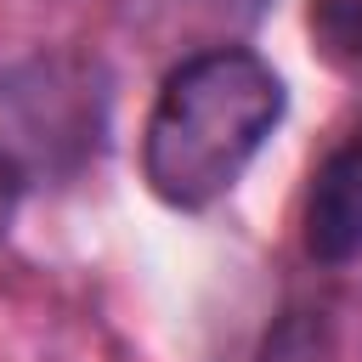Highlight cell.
<instances>
[{
  "mask_svg": "<svg viewBox=\"0 0 362 362\" xmlns=\"http://www.w3.org/2000/svg\"><path fill=\"white\" fill-rule=\"evenodd\" d=\"M288 119L283 74L238 40L170 62L141 124V181L175 215H204L238 192Z\"/></svg>",
  "mask_w": 362,
  "mask_h": 362,
  "instance_id": "1",
  "label": "cell"
},
{
  "mask_svg": "<svg viewBox=\"0 0 362 362\" xmlns=\"http://www.w3.org/2000/svg\"><path fill=\"white\" fill-rule=\"evenodd\" d=\"M300 249L322 272H345L362 260V130L334 141L311 164L300 198Z\"/></svg>",
  "mask_w": 362,
  "mask_h": 362,
  "instance_id": "2",
  "label": "cell"
},
{
  "mask_svg": "<svg viewBox=\"0 0 362 362\" xmlns=\"http://www.w3.org/2000/svg\"><path fill=\"white\" fill-rule=\"evenodd\" d=\"M305 40L317 62L362 90V0H305Z\"/></svg>",
  "mask_w": 362,
  "mask_h": 362,
  "instance_id": "3",
  "label": "cell"
},
{
  "mask_svg": "<svg viewBox=\"0 0 362 362\" xmlns=\"http://www.w3.org/2000/svg\"><path fill=\"white\" fill-rule=\"evenodd\" d=\"M255 362H328V334L311 311H283L266 328Z\"/></svg>",
  "mask_w": 362,
  "mask_h": 362,
  "instance_id": "4",
  "label": "cell"
},
{
  "mask_svg": "<svg viewBox=\"0 0 362 362\" xmlns=\"http://www.w3.org/2000/svg\"><path fill=\"white\" fill-rule=\"evenodd\" d=\"M147 6H158L170 28L175 23L181 28H192V23H204V28H255L272 11V0H147Z\"/></svg>",
  "mask_w": 362,
  "mask_h": 362,
  "instance_id": "5",
  "label": "cell"
},
{
  "mask_svg": "<svg viewBox=\"0 0 362 362\" xmlns=\"http://www.w3.org/2000/svg\"><path fill=\"white\" fill-rule=\"evenodd\" d=\"M23 198H28V164L0 141V238L17 226V209H23Z\"/></svg>",
  "mask_w": 362,
  "mask_h": 362,
  "instance_id": "6",
  "label": "cell"
}]
</instances>
